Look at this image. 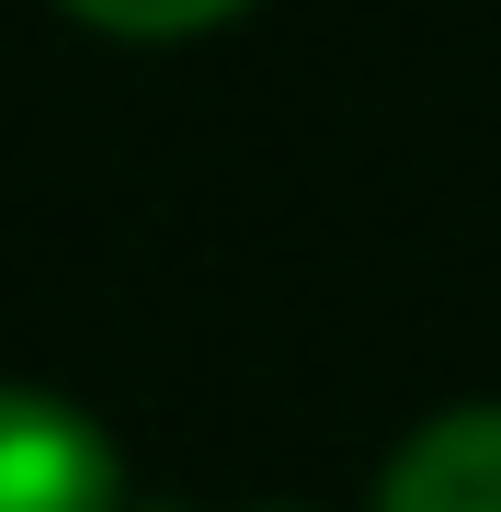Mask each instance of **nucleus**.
<instances>
[{
	"label": "nucleus",
	"mask_w": 501,
	"mask_h": 512,
	"mask_svg": "<svg viewBox=\"0 0 501 512\" xmlns=\"http://www.w3.org/2000/svg\"><path fill=\"white\" fill-rule=\"evenodd\" d=\"M0 512H126L103 421L46 387H0Z\"/></svg>",
	"instance_id": "obj_1"
},
{
	"label": "nucleus",
	"mask_w": 501,
	"mask_h": 512,
	"mask_svg": "<svg viewBox=\"0 0 501 512\" xmlns=\"http://www.w3.org/2000/svg\"><path fill=\"white\" fill-rule=\"evenodd\" d=\"M376 512H501V399H467L388 456Z\"/></svg>",
	"instance_id": "obj_2"
},
{
	"label": "nucleus",
	"mask_w": 501,
	"mask_h": 512,
	"mask_svg": "<svg viewBox=\"0 0 501 512\" xmlns=\"http://www.w3.org/2000/svg\"><path fill=\"white\" fill-rule=\"evenodd\" d=\"M92 35H126V46H171V35H205V23L251 12V0H69Z\"/></svg>",
	"instance_id": "obj_3"
}]
</instances>
